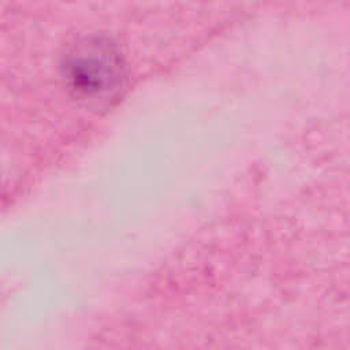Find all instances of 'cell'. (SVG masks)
<instances>
[{
  "label": "cell",
  "instance_id": "6da1fadb",
  "mask_svg": "<svg viewBox=\"0 0 350 350\" xmlns=\"http://www.w3.org/2000/svg\"><path fill=\"white\" fill-rule=\"evenodd\" d=\"M66 70L77 93L85 97H101L116 88L120 60L108 44L88 41L68 56Z\"/></svg>",
  "mask_w": 350,
  "mask_h": 350
}]
</instances>
